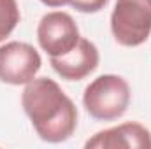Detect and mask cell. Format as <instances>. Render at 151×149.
<instances>
[{
  "mask_svg": "<svg viewBox=\"0 0 151 149\" xmlns=\"http://www.w3.org/2000/svg\"><path fill=\"white\" fill-rule=\"evenodd\" d=\"M86 149H151V132L141 123H123L102 130L86 140Z\"/></svg>",
  "mask_w": 151,
  "mask_h": 149,
  "instance_id": "52a82bcc",
  "label": "cell"
},
{
  "mask_svg": "<svg viewBox=\"0 0 151 149\" xmlns=\"http://www.w3.org/2000/svg\"><path fill=\"white\" fill-rule=\"evenodd\" d=\"M79 28L74 18L62 11H53L42 16L37 27V40L42 51L49 56L69 53L79 40Z\"/></svg>",
  "mask_w": 151,
  "mask_h": 149,
  "instance_id": "5b68a950",
  "label": "cell"
},
{
  "mask_svg": "<svg viewBox=\"0 0 151 149\" xmlns=\"http://www.w3.org/2000/svg\"><path fill=\"white\" fill-rule=\"evenodd\" d=\"M111 32L118 44L137 47L151 35V0H116Z\"/></svg>",
  "mask_w": 151,
  "mask_h": 149,
  "instance_id": "3957f363",
  "label": "cell"
},
{
  "mask_svg": "<svg viewBox=\"0 0 151 149\" xmlns=\"http://www.w3.org/2000/svg\"><path fill=\"white\" fill-rule=\"evenodd\" d=\"M21 19L16 0H0V42L9 37Z\"/></svg>",
  "mask_w": 151,
  "mask_h": 149,
  "instance_id": "ba28073f",
  "label": "cell"
},
{
  "mask_svg": "<svg viewBox=\"0 0 151 149\" xmlns=\"http://www.w3.org/2000/svg\"><path fill=\"white\" fill-rule=\"evenodd\" d=\"M130 104V86L121 75L104 74L93 79L83 95L86 112L99 121H114L121 117Z\"/></svg>",
  "mask_w": 151,
  "mask_h": 149,
  "instance_id": "7a4b0ae2",
  "label": "cell"
},
{
  "mask_svg": "<svg viewBox=\"0 0 151 149\" xmlns=\"http://www.w3.org/2000/svg\"><path fill=\"white\" fill-rule=\"evenodd\" d=\"M99 49L88 39H79L74 47L62 54L51 56V67L65 81H81L91 74L99 67Z\"/></svg>",
  "mask_w": 151,
  "mask_h": 149,
  "instance_id": "8992f818",
  "label": "cell"
},
{
  "mask_svg": "<svg viewBox=\"0 0 151 149\" xmlns=\"http://www.w3.org/2000/svg\"><path fill=\"white\" fill-rule=\"evenodd\" d=\"M40 2L47 7H63V5L70 4L72 0H40Z\"/></svg>",
  "mask_w": 151,
  "mask_h": 149,
  "instance_id": "30bf717a",
  "label": "cell"
},
{
  "mask_svg": "<svg viewBox=\"0 0 151 149\" xmlns=\"http://www.w3.org/2000/svg\"><path fill=\"white\" fill-rule=\"evenodd\" d=\"M107 2H109V0H72L70 5L74 7L76 11H79V12L93 14V12L102 11V9L107 5Z\"/></svg>",
  "mask_w": 151,
  "mask_h": 149,
  "instance_id": "9c48e42d",
  "label": "cell"
},
{
  "mask_svg": "<svg viewBox=\"0 0 151 149\" xmlns=\"http://www.w3.org/2000/svg\"><path fill=\"white\" fill-rule=\"evenodd\" d=\"M40 65L39 51L27 42L12 40L0 46V81L5 84H28L35 79Z\"/></svg>",
  "mask_w": 151,
  "mask_h": 149,
  "instance_id": "277c9868",
  "label": "cell"
},
{
  "mask_svg": "<svg viewBox=\"0 0 151 149\" xmlns=\"http://www.w3.org/2000/svg\"><path fill=\"white\" fill-rule=\"evenodd\" d=\"M21 105L44 142H65L76 132L77 109L74 102L49 77H35L25 84Z\"/></svg>",
  "mask_w": 151,
  "mask_h": 149,
  "instance_id": "6da1fadb",
  "label": "cell"
}]
</instances>
